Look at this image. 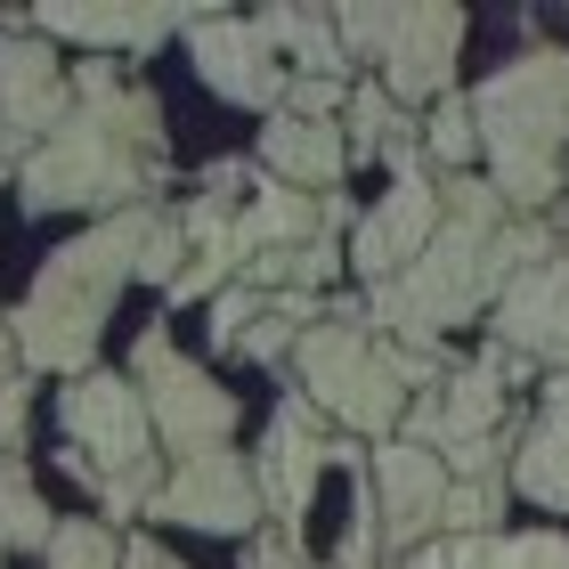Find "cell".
Instances as JSON below:
<instances>
[{
	"label": "cell",
	"instance_id": "1",
	"mask_svg": "<svg viewBox=\"0 0 569 569\" xmlns=\"http://www.w3.org/2000/svg\"><path fill=\"white\" fill-rule=\"evenodd\" d=\"M546 252H553L546 220H512L488 179L456 171L448 188H439L431 244L391 284H375L367 318L382 326V342H399V350H439V333L463 326V318H480V309L497 301L521 269H537Z\"/></svg>",
	"mask_w": 569,
	"mask_h": 569
},
{
	"label": "cell",
	"instance_id": "2",
	"mask_svg": "<svg viewBox=\"0 0 569 569\" xmlns=\"http://www.w3.org/2000/svg\"><path fill=\"white\" fill-rule=\"evenodd\" d=\"M154 228H163V212H154V203H131V212L98 220L90 237L49 252L33 293H24V309H17V326H9L24 367L90 375V350H98V333H107V309H114L122 284L139 277V252H147Z\"/></svg>",
	"mask_w": 569,
	"mask_h": 569
},
{
	"label": "cell",
	"instance_id": "3",
	"mask_svg": "<svg viewBox=\"0 0 569 569\" xmlns=\"http://www.w3.org/2000/svg\"><path fill=\"white\" fill-rule=\"evenodd\" d=\"M463 107H472L480 154L497 163L488 188L505 196V212L537 220L561 188V147H569V49H529V58L497 66Z\"/></svg>",
	"mask_w": 569,
	"mask_h": 569
},
{
	"label": "cell",
	"instance_id": "4",
	"mask_svg": "<svg viewBox=\"0 0 569 569\" xmlns=\"http://www.w3.org/2000/svg\"><path fill=\"white\" fill-rule=\"evenodd\" d=\"M154 154H139L131 139L114 131L98 107H73L49 139H33V154L17 163V196L24 212H131V203L154 196Z\"/></svg>",
	"mask_w": 569,
	"mask_h": 569
},
{
	"label": "cell",
	"instance_id": "5",
	"mask_svg": "<svg viewBox=\"0 0 569 569\" xmlns=\"http://www.w3.org/2000/svg\"><path fill=\"white\" fill-rule=\"evenodd\" d=\"M293 358H301V399L318 407V416H333L358 439H399L407 391H399L391 358H382V342H375V326H358V318L333 309V318H318L293 342Z\"/></svg>",
	"mask_w": 569,
	"mask_h": 569
},
{
	"label": "cell",
	"instance_id": "6",
	"mask_svg": "<svg viewBox=\"0 0 569 569\" xmlns=\"http://www.w3.org/2000/svg\"><path fill=\"white\" fill-rule=\"evenodd\" d=\"M333 41L342 58H375L382 66V98L391 107H431L439 90L456 82V49H463V9L448 0H423V9H333Z\"/></svg>",
	"mask_w": 569,
	"mask_h": 569
},
{
	"label": "cell",
	"instance_id": "7",
	"mask_svg": "<svg viewBox=\"0 0 569 569\" xmlns=\"http://www.w3.org/2000/svg\"><path fill=\"white\" fill-rule=\"evenodd\" d=\"M131 382H139V399H147L154 439H171L179 456H196V448H228V439H237V391L203 375L163 326L139 333V350H131Z\"/></svg>",
	"mask_w": 569,
	"mask_h": 569
},
{
	"label": "cell",
	"instance_id": "8",
	"mask_svg": "<svg viewBox=\"0 0 569 569\" xmlns=\"http://www.w3.org/2000/svg\"><path fill=\"white\" fill-rule=\"evenodd\" d=\"M147 512L154 521H179V529H203V537H244L269 505H261V472L237 448H196L163 472Z\"/></svg>",
	"mask_w": 569,
	"mask_h": 569
},
{
	"label": "cell",
	"instance_id": "9",
	"mask_svg": "<svg viewBox=\"0 0 569 569\" xmlns=\"http://www.w3.org/2000/svg\"><path fill=\"white\" fill-rule=\"evenodd\" d=\"M58 423L66 439L98 463V480H114V472H147L154 463V423H147V399H139V382H122V375H73L66 382V399H58ZM90 480V488H98Z\"/></svg>",
	"mask_w": 569,
	"mask_h": 569
},
{
	"label": "cell",
	"instance_id": "10",
	"mask_svg": "<svg viewBox=\"0 0 569 569\" xmlns=\"http://www.w3.org/2000/svg\"><path fill=\"white\" fill-rule=\"evenodd\" d=\"M367 488H375V529L382 546L416 553L439 537V497H448V463H439L431 448H416V439H382V448L367 456Z\"/></svg>",
	"mask_w": 569,
	"mask_h": 569
},
{
	"label": "cell",
	"instance_id": "11",
	"mask_svg": "<svg viewBox=\"0 0 569 569\" xmlns=\"http://www.w3.org/2000/svg\"><path fill=\"white\" fill-rule=\"evenodd\" d=\"M333 463V439H326V416L309 399H284L277 407V423H269V448H261V505H269V521L284 537H301L309 521V505H318V472Z\"/></svg>",
	"mask_w": 569,
	"mask_h": 569
},
{
	"label": "cell",
	"instance_id": "12",
	"mask_svg": "<svg viewBox=\"0 0 569 569\" xmlns=\"http://www.w3.org/2000/svg\"><path fill=\"white\" fill-rule=\"evenodd\" d=\"M188 58H196V73L228 98V107H252V114H277L284 107V66H277V49L261 41V24H252V17L212 9L188 33Z\"/></svg>",
	"mask_w": 569,
	"mask_h": 569
},
{
	"label": "cell",
	"instance_id": "13",
	"mask_svg": "<svg viewBox=\"0 0 569 569\" xmlns=\"http://www.w3.org/2000/svg\"><path fill=\"white\" fill-rule=\"evenodd\" d=\"M431 228H439L431 171H399L391 196H382L367 220H350V269L367 277V293H375V284H391L407 261H416V252L431 244Z\"/></svg>",
	"mask_w": 569,
	"mask_h": 569
},
{
	"label": "cell",
	"instance_id": "14",
	"mask_svg": "<svg viewBox=\"0 0 569 569\" xmlns=\"http://www.w3.org/2000/svg\"><path fill=\"white\" fill-rule=\"evenodd\" d=\"M497 350L553 358V367L569 375V244H553L537 269H521L497 293Z\"/></svg>",
	"mask_w": 569,
	"mask_h": 569
},
{
	"label": "cell",
	"instance_id": "15",
	"mask_svg": "<svg viewBox=\"0 0 569 569\" xmlns=\"http://www.w3.org/2000/svg\"><path fill=\"white\" fill-rule=\"evenodd\" d=\"M73 114V73L41 33H0V131L9 139H49Z\"/></svg>",
	"mask_w": 569,
	"mask_h": 569
},
{
	"label": "cell",
	"instance_id": "16",
	"mask_svg": "<svg viewBox=\"0 0 569 569\" xmlns=\"http://www.w3.org/2000/svg\"><path fill=\"white\" fill-rule=\"evenodd\" d=\"M203 17L212 9H66V0H49V9H33V33L82 49H154L171 33H196Z\"/></svg>",
	"mask_w": 569,
	"mask_h": 569
},
{
	"label": "cell",
	"instance_id": "17",
	"mask_svg": "<svg viewBox=\"0 0 569 569\" xmlns=\"http://www.w3.org/2000/svg\"><path fill=\"white\" fill-rule=\"evenodd\" d=\"M512 367H521V358L488 342V358L456 367L448 391H431V456L456 448V439H497V423H505V375Z\"/></svg>",
	"mask_w": 569,
	"mask_h": 569
},
{
	"label": "cell",
	"instance_id": "18",
	"mask_svg": "<svg viewBox=\"0 0 569 569\" xmlns=\"http://www.w3.org/2000/svg\"><path fill=\"white\" fill-rule=\"evenodd\" d=\"M512 488L537 505V512H569V375L546 382V407L512 456Z\"/></svg>",
	"mask_w": 569,
	"mask_h": 569
},
{
	"label": "cell",
	"instance_id": "19",
	"mask_svg": "<svg viewBox=\"0 0 569 569\" xmlns=\"http://www.w3.org/2000/svg\"><path fill=\"white\" fill-rule=\"evenodd\" d=\"M261 163L277 171V188H301V196H333V179L350 171V154H342V131H333V122L269 114V131H261Z\"/></svg>",
	"mask_w": 569,
	"mask_h": 569
},
{
	"label": "cell",
	"instance_id": "20",
	"mask_svg": "<svg viewBox=\"0 0 569 569\" xmlns=\"http://www.w3.org/2000/svg\"><path fill=\"white\" fill-rule=\"evenodd\" d=\"M261 24V41L277 49V66L284 73H333L342 82V41H333V9H261L252 17Z\"/></svg>",
	"mask_w": 569,
	"mask_h": 569
},
{
	"label": "cell",
	"instance_id": "21",
	"mask_svg": "<svg viewBox=\"0 0 569 569\" xmlns=\"http://www.w3.org/2000/svg\"><path fill=\"white\" fill-rule=\"evenodd\" d=\"M49 505H41V488L33 472H24V456H0V546H24V553H41L49 546Z\"/></svg>",
	"mask_w": 569,
	"mask_h": 569
},
{
	"label": "cell",
	"instance_id": "22",
	"mask_svg": "<svg viewBox=\"0 0 569 569\" xmlns=\"http://www.w3.org/2000/svg\"><path fill=\"white\" fill-rule=\"evenodd\" d=\"M497 512H505V480H448L439 529L448 537H497Z\"/></svg>",
	"mask_w": 569,
	"mask_h": 569
},
{
	"label": "cell",
	"instance_id": "23",
	"mask_svg": "<svg viewBox=\"0 0 569 569\" xmlns=\"http://www.w3.org/2000/svg\"><path fill=\"white\" fill-rule=\"evenodd\" d=\"M342 114H350V131H342V154H382V139L399 131V107L382 98V82H350V98H342Z\"/></svg>",
	"mask_w": 569,
	"mask_h": 569
},
{
	"label": "cell",
	"instance_id": "24",
	"mask_svg": "<svg viewBox=\"0 0 569 569\" xmlns=\"http://www.w3.org/2000/svg\"><path fill=\"white\" fill-rule=\"evenodd\" d=\"M41 553H49V569H122V546L107 521H58Z\"/></svg>",
	"mask_w": 569,
	"mask_h": 569
},
{
	"label": "cell",
	"instance_id": "25",
	"mask_svg": "<svg viewBox=\"0 0 569 569\" xmlns=\"http://www.w3.org/2000/svg\"><path fill=\"white\" fill-rule=\"evenodd\" d=\"M416 139L431 147V163H448V179L480 154V131H472V107H463V98H439L431 122H416Z\"/></svg>",
	"mask_w": 569,
	"mask_h": 569
},
{
	"label": "cell",
	"instance_id": "26",
	"mask_svg": "<svg viewBox=\"0 0 569 569\" xmlns=\"http://www.w3.org/2000/svg\"><path fill=\"white\" fill-rule=\"evenodd\" d=\"M261 309H269V293H252L244 277H237V284H220V293H212V350H237V342H244V326L261 318Z\"/></svg>",
	"mask_w": 569,
	"mask_h": 569
},
{
	"label": "cell",
	"instance_id": "27",
	"mask_svg": "<svg viewBox=\"0 0 569 569\" xmlns=\"http://www.w3.org/2000/svg\"><path fill=\"white\" fill-rule=\"evenodd\" d=\"M350 98V82H333V73H284V107L277 114H301V122H326L333 107Z\"/></svg>",
	"mask_w": 569,
	"mask_h": 569
},
{
	"label": "cell",
	"instance_id": "28",
	"mask_svg": "<svg viewBox=\"0 0 569 569\" xmlns=\"http://www.w3.org/2000/svg\"><path fill=\"white\" fill-rule=\"evenodd\" d=\"M293 342H301V326H293V318H284V309L269 301V309H261V318H252V326H244V342H237V350H228V358H284V350H293Z\"/></svg>",
	"mask_w": 569,
	"mask_h": 569
},
{
	"label": "cell",
	"instance_id": "29",
	"mask_svg": "<svg viewBox=\"0 0 569 569\" xmlns=\"http://www.w3.org/2000/svg\"><path fill=\"white\" fill-rule=\"evenodd\" d=\"M333 277H342V244L333 237L293 244V293H318V284H333Z\"/></svg>",
	"mask_w": 569,
	"mask_h": 569
},
{
	"label": "cell",
	"instance_id": "30",
	"mask_svg": "<svg viewBox=\"0 0 569 569\" xmlns=\"http://www.w3.org/2000/svg\"><path fill=\"white\" fill-rule=\"evenodd\" d=\"M24 407H33V382H0V456H17L24 448Z\"/></svg>",
	"mask_w": 569,
	"mask_h": 569
},
{
	"label": "cell",
	"instance_id": "31",
	"mask_svg": "<svg viewBox=\"0 0 569 569\" xmlns=\"http://www.w3.org/2000/svg\"><path fill=\"white\" fill-rule=\"evenodd\" d=\"M122 569H188L171 546H154V537H131V546H122Z\"/></svg>",
	"mask_w": 569,
	"mask_h": 569
},
{
	"label": "cell",
	"instance_id": "32",
	"mask_svg": "<svg viewBox=\"0 0 569 569\" xmlns=\"http://www.w3.org/2000/svg\"><path fill=\"white\" fill-rule=\"evenodd\" d=\"M244 569H318V561H301L293 546H284V537H269V546H252V553H244Z\"/></svg>",
	"mask_w": 569,
	"mask_h": 569
},
{
	"label": "cell",
	"instance_id": "33",
	"mask_svg": "<svg viewBox=\"0 0 569 569\" xmlns=\"http://www.w3.org/2000/svg\"><path fill=\"white\" fill-rule=\"evenodd\" d=\"M9 367H17V342H9V326H0V382H9Z\"/></svg>",
	"mask_w": 569,
	"mask_h": 569
}]
</instances>
